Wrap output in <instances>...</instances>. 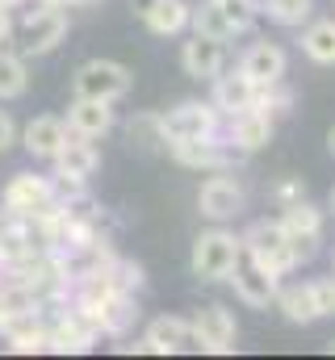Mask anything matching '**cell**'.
<instances>
[{
  "label": "cell",
  "mask_w": 335,
  "mask_h": 360,
  "mask_svg": "<svg viewBox=\"0 0 335 360\" xmlns=\"http://www.w3.org/2000/svg\"><path fill=\"white\" fill-rule=\"evenodd\" d=\"M244 184L239 180H231L227 172H210V176L201 180V188H197V210H201V218H210V222H227V218H235L239 210H244Z\"/></svg>",
  "instance_id": "cell-10"
},
{
  "label": "cell",
  "mask_w": 335,
  "mask_h": 360,
  "mask_svg": "<svg viewBox=\"0 0 335 360\" xmlns=\"http://www.w3.org/2000/svg\"><path fill=\"white\" fill-rule=\"evenodd\" d=\"M327 151H331V155H335V126H331V130H327Z\"/></svg>",
  "instance_id": "cell-37"
},
{
  "label": "cell",
  "mask_w": 335,
  "mask_h": 360,
  "mask_svg": "<svg viewBox=\"0 0 335 360\" xmlns=\"http://www.w3.org/2000/svg\"><path fill=\"white\" fill-rule=\"evenodd\" d=\"M214 92H210V101H214V109L222 113V117H231V113H244V109H251L255 105V84H251L248 76H244V68H235V72H218L214 80Z\"/></svg>",
  "instance_id": "cell-17"
},
{
  "label": "cell",
  "mask_w": 335,
  "mask_h": 360,
  "mask_svg": "<svg viewBox=\"0 0 335 360\" xmlns=\"http://www.w3.org/2000/svg\"><path fill=\"white\" fill-rule=\"evenodd\" d=\"M4 276H8V269H4V264H0V281H4Z\"/></svg>",
  "instance_id": "cell-39"
},
{
  "label": "cell",
  "mask_w": 335,
  "mask_h": 360,
  "mask_svg": "<svg viewBox=\"0 0 335 360\" xmlns=\"http://www.w3.org/2000/svg\"><path fill=\"white\" fill-rule=\"evenodd\" d=\"M30 89V72H25V55L21 51H4L0 46V101H13Z\"/></svg>",
  "instance_id": "cell-28"
},
{
  "label": "cell",
  "mask_w": 335,
  "mask_h": 360,
  "mask_svg": "<svg viewBox=\"0 0 335 360\" xmlns=\"http://www.w3.org/2000/svg\"><path fill=\"white\" fill-rule=\"evenodd\" d=\"M17 4H25V0H0V8H17Z\"/></svg>",
  "instance_id": "cell-38"
},
{
  "label": "cell",
  "mask_w": 335,
  "mask_h": 360,
  "mask_svg": "<svg viewBox=\"0 0 335 360\" xmlns=\"http://www.w3.org/2000/svg\"><path fill=\"white\" fill-rule=\"evenodd\" d=\"M68 38V13L63 8H30L25 21H21V55L25 59H38V55H51L59 42Z\"/></svg>",
  "instance_id": "cell-8"
},
{
  "label": "cell",
  "mask_w": 335,
  "mask_h": 360,
  "mask_svg": "<svg viewBox=\"0 0 335 360\" xmlns=\"http://www.w3.org/2000/svg\"><path fill=\"white\" fill-rule=\"evenodd\" d=\"M331 272H335V260H331Z\"/></svg>",
  "instance_id": "cell-42"
},
{
  "label": "cell",
  "mask_w": 335,
  "mask_h": 360,
  "mask_svg": "<svg viewBox=\"0 0 335 360\" xmlns=\"http://www.w3.org/2000/svg\"><path fill=\"white\" fill-rule=\"evenodd\" d=\"M126 139H130V147H143V151L168 147L164 143V126H160V113H139V117H130Z\"/></svg>",
  "instance_id": "cell-29"
},
{
  "label": "cell",
  "mask_w": 335,
  "mask_h": 360,
  "mask_svg": "<svg viewBox=\"0 0 335 360\" xmlns=\"http://www.w3.org/2000/svg\"><path fill=\"white\" fill-rule=\"evenodd\" d=\"M193 34H210V38H218V42H231V38H239V25L227 17V8L218 4V0H201V4H193V25H189Z\"/></svg>",
  "instance_id": "cell-25"
},
{
  "label": "cell",
  "mask_w": 335,
  "mask_h": 360,
  "mask_svg": "<svg viewBox=\"0 0 335 360\" xmlns=\"http://www.w3.org/2000/svg\"><path fill=\"white\" fill-rule=\"evenodd\" d=\"M281 222H285L289 235H323V210L315 201H306V197L281 205Z\"/></svg>",
  "instance_id": "cell-26"
},
{
  "label": "cell",
  "mask_w": 335,
  "mask_h": 360,
  "mask_svg": "<svg viewBox=\"0 0 335 360\" xmlns=\"http://www.w3.org/2000/svg\"><path fill=\"white\" fill-rule=\"evenodd\" d=\"M72 306H76V302H72ZM80 310L96 323L101 335H126V331L134 327V319H139V302H134V293H126V289H109V293H101L96 302H88Z\"/></svg>",
  "instance_id": "cell-9"
},
{
  "label": "cell",
  "mask_w": 335,
  "mask_h": 360,
  "mask_svg": "<svg viewBox=\"0 0 335 360\" xmlns=\"http://www.w3.org/2000/svg\"><path fill=\"white\" fill-rule=\"evenodd\" d=\"M239 239H244V256L255 260L260 269H268L277 281L298 269V264H293V252H289V231H285L281 218H260V222H251Z\"/></svg>",
  "instance_id": "cell-1"
},
{
  "label": "cell",
  "mask_w": 335,
  "mask_h": 360,
  "mask_svg": "<svg viewBox=\"0 0 335 360\" xmlns=\"http://www.w3.org/2000/svg\"><path fill=\"white\" fill-rule=\"evenodd\" d=\"M134 89V72L118 59H88L72 72V96H92V101H122Z\"/></svg>",
  "instance_id": "cell-3"
},
{
  "label": "cell",
  "mask_w": 335,
  "mask_h": 360,
  "mask_svg": "<svg viewBox=\"0 0 335 360\" xmlns=\"http://www.w3.org/2000/svg\"><path fill=\"white\" fill-rule=\"evenodd\" d=\"M180 68L193 80H214L227 68V42H218L210 34H189V42L180 46Z\"/></svg>",
  "instance_id": "cell-13"
},
{
  "label": "cell",
  "mask_w": 335,
  "mask_h": 360,
  "mask_svg": "<svg viewBox=\"0 0 335 360\" xmlns=\"http://www.w3.org/2000/svg\"><path fill=\"white\" fill-rule=\"evenodd\" d=\"M147 352L156 356H176V352H189L193 348V327L189 319H176V314H160L147 323V335H143Z\"/></svg>",
  "instance_id": "cell-18"
},
{
  "label": "cell",
  "mask_w": 335,
  "mask_h": 360,
  "mask_svg": "<svg viewBox=\"0 0 335 360\" xmlns=\"http://www.w3.org/2000/svg\"><path fill=\"white\" fill-rule=\"evenodd\" d=\"M310 293H315L319 319H335V272L331 276H315L310 281Z\"/></svg>",
  "instance_id": "cell-31"
},
{
  "label": "cell",
  "mask_w": 335,
  "mask_h": 360,
  "mask_svg": "<svg viewBox=\"0 0 335 360\" xmlns=\"http://www.w3.org/2000/svg\"><path fill=\"white\" fill-rule=\"evenodd\" d=\"M327 348H331V352H335V340H331V344H327Z\"/></svg>",
  "instance_id": "cell-41"
},
{
  "label": "cell",
  "mask_w": 335,
  "mask_h": 360,
  "mask_svg": "<svg viewBox=\"0 0 335 360\" xmlns=\"http://www.w3.org/2000/svg\"><path fill=\"white\" fill-rule=\"evenodd\" d=\"M176 164L197 168V172H227L244 160V151L227 139V134H210V139H193V143H172L168 147Z\"/></svg>",
  "instance_id": "cell-6"
},
{
  "label": "cell",
  "mask_w": 335,
  "mask_h": 360,
  "mask_svg": "<svg viewBox=\"0 0 335 360\" xmlns=\"http://www.w3.org/2000/svg\"><path fill=\"white\" fill-rule=\"evenodd\" d=\"M118 113H113V101H92V96H76L68 105V130L80 134V139H105L113 130Z\"/></svg>",
  "instance_id": "cell-16"
},
{
  "label": "cell",
  "mask_w": 335,
  "mask_h": 360,
  "mask_svg": "<svg viewBox=\"0 0 335 360\" xmlns=\"http://www.w3.org/2000/svg\"><path fill=\"white\" fill-rule=\"evenodd\" d=\"M72 139L68 122L55 117V113H42V117H30L25 130H21V147L34 155V160H55L63 151V143Z\"/></svg>",
  "instance_id": "cell-15"
},
{
  "label": "cell",
  "mask_w": 335,
  "mask_h": 360,
  "mask_svg": "<svg viewBox=\"0 0 335 360\" xmlns=\"http://www.w3.org/2000/svg\"><path fill=\"white\" fill-rule=\"evenodd\" d=\"M272 197H277V205H289V201H298V197H302V180H281V184H277V188H272Z\"/></svg>",
  "instance_id": "cell-34"
},
{
  "label": "cell",
  "mask_w": 335,
  "mask_h": 360,
  "mask_svg": "<svg viewBox=\"0 0 335 360\" xmlns=\"http://www.w3.org/2000/svg\"><path fill=\"white\" fill-rule=\"evenodd\" d=\"M17 139H21V134H17V122L8 117V109H0V155H4Z\"/></svg>",
  "instance_id": "cell-33"
},
{
  "label": "cell",
  "mask_w": 335,
  "mask_h": 360,
  "mask_svg": "<svg viewBox=\"0 0 335 360\" xmlns=\"http://www.w3.org/2000/svg\"><path fill=\"white\" fill-rule=\"evenodd\" d=\"M319 243H323V235H289L293 264H310V260L319 256Z\"/></svg>",
  "instance_id": "cell-32"
},
{
  "label": "cell",
  "mask_w": 335,
  "mask_h": 360,
  "mask_svg": "<svg viewBox=\"0 0 335 360\" xmlns=\"http://www.w3.org/2000/svg\"><path fill=\"white\" fill-rule=\"evenodd\" d=\"M222 8H227V17L239 25V34H248L251 25H255V17H260V0H218Z\"/></svg>",
  "instance_id": "cell-30"
},
{
  "label": "cell",
  "mask_w": 335,
  "mask_h": 360,
  "mask_svg": "<svg viewBox=\"0 0 335 360\" xmlns=\"http://www.w3.org/2000/svg\"><path fill=\"white\" fill-rule=\"evenodd\" d=\"M96 323L84 314L80 306H72V310H59V319L51 323V344H46V352H72V356H80L88 352L92 344H96Z\"/></svg>",
  "instance_id": "cell-11"
},
{
  "label": "cell",
  "mask_w": 335,
  "mask_h": 360,
  "mask_svg": "<svg viewBox=\"0 0 335 360\" xmlns=\"http://www.w3.org/2000/svg\"><path fill=\"white\" fill-rule=\"evenodd\" d=\"M244 76H248L255 89H268V84H285V72H289V55L277 46V42H251L239 59Z\"/></svg>",
  "instance_id": "cell-14"
},
{
  "label": "cell",
  "mask_w": 335,
  "mask_h": 360,
  "mask_svg": "<svg viewBox=\"0 0 335 360\" xmlns=\"http://www.w3.org/2000/svg\"><path fill=\"white\" fill-rule=\"evenodd\" d=\"M277 310H281L285 323H293V327L319 323V306H315L310 281H302V285H281V289H277Z\"/></svg>",
  "instance_id": "cell-23"
},
{
  "label": "cell",
  "mask_w": 335,
  "mask_h": 360,
  "mask_svg": "<svg viewBox=\"0 0 335 360\" xmlns=\"http://www.w3.org/2000/svg\"><path fill=\"white\" fill-rule=\"evenodd\" d=\"M227 139L251 155V151H260V147H268V139H272V117L264 113V109H244V113H231L227 117Z\"/></svg>",
  "instance_id": "cell-19"
},
{
  "label": "cell",
  "mask_w": 335,
  "mask_h": 360,
  "mask_svg": "<svg viewBox=\"0 0 335 360\" xmlns=\"http://www.w3.org/2000/svg\"><path fill=\"white\" fill-rule=\"evenodd\" d=\"M302 55L319 68H331L335 63V17H323V21H306L302 30Z\"/></svg>",
  "instance_id": "cell-24"
},
{
  "label": "cell",
  "mask_w": 335,
  "mask_h": 360,
  "mask_svg": "<svg viewBox=\"0 0 335 360\" xmlns=\"http://www.w3.org/2000/svg\"><path fill=\"white\" fill-rule=\"evenodd\" d=\"M331 210H335V188H331Z\"/></svg>",
  "instance_id": "cell-40"
},
{
  "label": "cell",
  "mask_w": 335,
  "mask_h": 360,
  "mask_svg": "<svg viewBox=\"0 0 335 360\" xmlns=\"http://www.w3.org/2000/svg\"><path fill=\"white\" fill-rule=\"evenodd\" d=\"M189 327H193V348H197V352H214V356L235 352L239 323H235V314H231L227 306H218V302L201 306V310L189 319Z\"/></svg>",
  "instance_id": "cell-7"
},
{
  "label": "cell",
  "mask_w": 335,
  "mask_h": 360,
  "mask_svg": "<svg viewBox=\"0 0 335 360\" xmlns=\"http://www.w3.org/2000/svg\"><path fill=\"white\" fill-rule=\"evenodd\" d=\"M0 201L8 210H17L21 218H46L59 210V197H55V180L38 176V172H17V176L4 184Z\"/></svg>",
  "instance_id": "cell-5"
},
{
  "label": "cell",
  "mask_w": 335,
  "mask_h": 360,
  "mask_svg": "<svg viewBox=\"0 0 335 360\" xmlns=\"http://www.w3.org/2000/svg\"><path fill=\"white\" fill-rule=\"evenodd\" d=\"M55 164V176H68V180H88L96 168H101V151L92 147V139H80V134H72L68 143H63V151L51 160Z\"/></svg>",
  "instance_id": "cell-21"
},
{
  "label": "cell",
  "mask_w": 335,
  "mask_h": 360,
  "mask_svg": "<svg viewBox=\"0 0 335 360\" xmlns=\"http://www.w3.org/2000/svg\"><path fill=\"white\" fill-rule=\"evenodd\" d=\"M260 13H268L272 25H285V30H302L315 13V0H260Z\"/></svg>",
  "instance_id": "cell-27"
},
{
  "label": "cell",
  "mask_w": 335,
  "mask_h": 360,
  "mask_svg": "<svg viewBox=\"0 0 335 360\" xmlns=\"http://www.w3.org/2000/svg\"><path fill=\"white\" fill-rule=\"evenodd\" d=\"M239 260H244V239L235 231L214 226V231H201L197 235L189 264H193V276L197 281H231V272H235Z\"/></svg>",
  "instance_id": "cell-2"
},
{
  "label": "cell",
  "mask_w": 335,
  "mask_h": 360,
  "mask_svg": "<svg viewBox=\"0 0 335 360\" xmlns=\"http://www.w3.org/2000/svg\"><path fill=\"white\" fill-rule=\"evenodd\" d=\"M164 126V143H193V139H210L222 126V113L214 109V101H180L168 113H160Z\"/></svg>",
  "instance_id": "cell-4"
},
{
  "label": "cell",
  "mask_w": 335,
  "mask_h": 360,
  "mask_svg": "<svg viewBox=\"0 0 335 360\" xmlns=\"http://www.w3.org/2000/svg\"><path fill=\"white\" fill-rule=\"evenodd\" d=\"M143 25L156 34V38H176L193 25V4L189 0H156L147 13H143Z\"/></svg>",
  "instance_id": "cell-22"
},
{
  "label": "cell",
  "mask_w": 335,
  "mask_h": 360,
  "mask_svg": "<svg viewBox=\"0 0 335 360\" xmlns=\"http://www.w3.org/2000/svg\"><path fill=\"white\" fill-rule=\"evenodd\" d=\"M38 4H51V8H72L76 0H38Z\"/></svg>",
  "instance_id": "cell-36"
},
{
  "label": "cell",
  "mask_w": 335,
  "mask_h": 360,
  "mask_svg": "<svg viewBox=\"0 0 335 360\" xmlns=\"http://www.w3.org/2000/svg\"><path fill=\"white\" fill-rule=\"evenodd\" d=\"M231 285H235V297H239L244 306H251V310H268V306L277 302V289H281V281L268 269H260L255 260H248V256L235 264Z\"/></svg>",
  "instance_id": "cell-12"
},
{
  "label": "cell",
  "mask_w": 335,
  "mask_h": 360,
  "mask_svg": "<svg viewBox=\"0 0 335 360\" xmlns=\"http://www.w3.org/2000/svg\"><path fill=\"white\" fill-rule=\"evenodd\" d=\"M46 302H42V293L30 285V281H21V276H4L0 281V327L4 323H13V319H25V314H38Z\"/></svg>",
  "instance_id": "cell-20"
},
{
  "label": "cell",
  "mask_w": 335,
  "mask_h": 360,
  "mask_svg": "<svg viewBox=\"0 0 335 360\" xmlns=\"http://www.w3.org/2000/svg\"><path fill=\"white\" fill-rule=\"evenodd\" d=\"M8 34H13V21H8V8H0V46L8 42Z\"/></svg>",
  "instance_id": "cell-35"
}]
</instances>
